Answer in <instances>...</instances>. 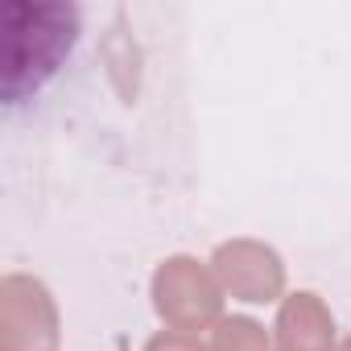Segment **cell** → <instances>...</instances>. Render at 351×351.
I'll return each mask as SVG.
<instances>
[{"label":"cell","mask_w":351,"mask_h":351,"mask_svg":"<svg viewBox=\"0 0 351 351\" xmlns=\"http://www.w3.org/2000/svg\"><path fill=\"white\" fill-rule=\"evenodd\" d=\"M29 21L34 29H21L17 17L5 13V95L9 104H17L25 91L42 87V79L58 71L79 29L75 9H62V5H34Z\"/></svg>","instance_id":"6da1fadb"},{"label":"cell","mask_w":351,"mask_h":351,"mask_svg":"<svg viewBox=\"0 0 351 351\" xmlns=\"http://www.w3.org/2000/svg\"><path fill=\"white\" fill-rule=\"evenodd\" d=\"M273 339H277V351H339L335 314L310 289H298V293L281 298Z\"/></svg>","instance_id":"5b68a950"},{"label":"cell","mask_w":351,"mask_h":351,"mask_svg":"<svg viewBox=\"0 0 351 351\" xmlns=\"http://www.w3.org/2000/svg\"><path fill=\"white\" fill-rule=\"evenodd\" d=\"M211 273L219 277L223 293H232L236 302L265 306V302L285 298V265H281L277 248H269L261 240L240 236V240L219 244L211 256Z\"/></svg>","instance_id":"277c9868"},{"label":"cell","mask_w":351,"mask_h":351,"mask_svg":"<svg viewBox=\"0 0 351 351\" xmlns=\"http://www.w3.org/2000/svg\"><path fill=\"white\" fill-rule=\"evenodd\" d=\"M153 310L169 330H207L223 318V285L195 256H169L153 273Z\"/></svg>","instance_id":"7a4b0ae2"},{"label":"cell","mask_w":351,"mask_h":351,"mask_svg":"<svg viewBox=\"0 0 351 351\" xmlns=\"http://www.w3.org/2000/svg\"><path fill=\"white\" fill-rule=\"evenodd\" d=\"M0 347L5 351H58V310L42 281L5 277L0 285Z\"/></svg>","instance_id":"3957f363"},{"label":"cell","mask_w":351,"mask_h":351,"mask_svg":"<svg viewBox=\"0 0 351 351\" xmlns=\"http://www.w3.org/2000/svg\"><path fill=\"white\" fill-rule=\"evenodd\" d=\"M145 351H211V343H203L199 335H191V330H157L149 343H145Z\"/></svg>","instance_id":"52a82bcc"},{"label":"cell","mask_w":351,"mask_h":351,"mask_svg":"<svg viewBox=\"0 0 351 351\" xmlns=\"http://www.w3.org/2000/svg\"><path fill=\"white\" fill-rule=\"evenodd\" d=\"M211 351H277V339L248 314L219 318L211 330Z\"/></svg>","instance_id":"8992f818"},{"label":"cell","mask_w":351,"mask_h":351,"mask_svg":"<svg viewBox=\"0 0 351 351\" xmlns=\"http://www.w3.org/2000/svg\"><path fill=\"white\" fill-rule=\"evenodd\" d=\"M339 351H351V335H347V339H343V343H339Z\"/></svg>","instance_id":"ba28073f"}]
</instances>
